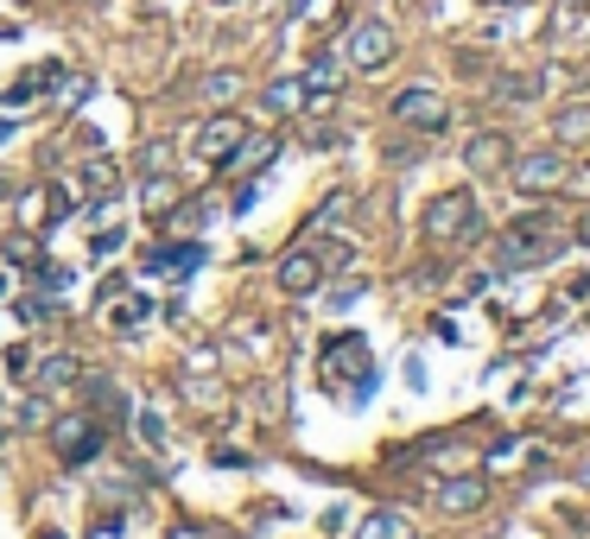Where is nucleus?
<instances>
[{"instance_id":"nucleus-1","label":"nucleus","mask_w":590,"mask_h":539,"mask_svg":"<svg viewBox=\"0 0 590 539\" xmlns=\"http://www.w3.org/2000/svg\"><path fill=\"white\" fill-rule=\"evenodd\" d=\"M558 248H565V229H558L553 216H527L515 229H502L495 260H502V267H533V260H553Z\"/></svg>"},{"instance_id":"nucleus-2","label":"nucleus","mask_w":590,"mask_h":539,"mask_svg":"<svg viewBox=\"0 0 590 539\" xmlns=\"http://www.w3.org/2000/svg\"><path fill=\"white\" fill-rule=\"evenodd\" d=\"M419 222H426V235H432V242H470V235L482 229L477 197H470V191H444V197H432Z\"/></svg>"},{"instance_id":"nucleus-3","label":"nucleus","mask_w":590,"mask_h":539,"mask_svg":"<svg viewBox=\"0 0 590 539\" xmlns=\"http://www.w3.org/2000/svg\"><path fill=\"white\" fill-rule=\"evenodd\" d=\"M242 140H248V121L222 108V114H210V121L197 127V140H190V146H197V159H204V166H229V152H235Z\"/></svg>"},{"instance_id":"nucleus-4","label":"nucleus","mask_w":590,"mask_h":539,"mask_svg":"<svg viewBox=\"0 0 590 539\" xmlns=\"http://www.w3.org/2000/svg\"><path fill=\"white\" fill-rule=\"evenodd\" d=\"M343 51H349L356 71H381V64L394 58V26H388V20H362V26H349V45H343Z\"/></svg>"},{"instance_id":"nucleus-5","label":"nucleus","mask_w":590,"mask_h":539,"mask_svg":"<svg viewBox=\"0 0 590 539\" xmlns=\"http://www.w3.org/2000/svg\"><path fill=\"white\" fill-rule=\"evenodd\" d=\"M324 375H356V394H369L374 388L369 343H362V336H331V343H324Z\"/></svg>"},{"instance_id":"nucleus-6","label":"nucleus","mask_w":590,"mask_h":539,"mask_svg":"<svg viewBox=\"0 0 590 539\" xmlns=\"http://www.w3.org/2000/svg\"><path fill=\"white\" fill-rule=\"evenodd\" d=\"M273 286L286 292V298H311V292L324 286V260H318V248L280 254V273H273Z\"/></svg>"},{"instance_id":"nucleus-7","label":"nucleus","mask_w":590,"mask_h":539,"mask_svg":"<svg viewBox=\"0 0 590 539\" xmlns=\"http://www.w3.org/2000/svg\"><path fill=\"white\" fill-rule=\"evenodd\" d=\"M394 121H406V127H426V134H432V127H444V121H451V102H444L439 89H401V96H394Z\"/></svg>"},{"instance_id":"nucleus-8","label":"nucleus","mask_w":590,"mask_h":539,"mask_svg":"<svg viewBox=\"0 0 590 539\" xmlns=\"http://www.w3.org/2000/svg\"><path fill=\"white\" fill-rule=\"evenodd\" d=\"M51 444H58L64 464H89V457H102V431L89 426L83 413H76V419H58V426H51Z\"/></svg>"},{"instance_id":"nucleus-9","label":"nucleus","mask_w":590,"mask_h":539,"mask_svg":"<svg viewBox=\"0 0 590 539\" xmlns=\"http://www.w3.org/2000/svg\"><path fill=\"white\" fill-rule=\"evenodd\" d=\"M71 210H76V191H71V184H38L20 216H26L33 229H58V222H64Z\"/></svg>"},{"instance_id":"nucleus-10","label":"nucleus","mask_w":590,"mask_h":539,"mask_svg":"<svg viewBox=\"0 0 590 539\" xmlns=\"http://www.w3.org/2000/svg\"><path fill=\"white\" fill-rule=\"evenodd\" d=\"M565 179H571V172H565L558 152H527V159L515 166V184H520V191H533V197H540V191H558Z\"/></svg>"},{"instance_id":"nucleus-11","label":"nucleus","mask_w":590,"mask_h":539,"mask_svg":"<svg viewBox=\"0 0 590 539\" xmlns=\"http://www.w3.org/2000/svg\"><path fill=\"white\" fill-rule=\"evenodd\" d=\"M197 260H204V248H197V242H159V248H147V273L190 280V273H197Z\"/></svg>"},{"instance_id":"nucleus-12","label":"nucleus","mask_w":590,"mask_h":539,"mask_svg":"<svg viewBox=\"0 0 590 539\" xmlns=\"http://www.w3.org/2000/svg\"><path fill=\"white\" fill-rule=\"evenodd\" d=\"M64 76V64H38V71H26V76H13V83H0V102L7 108H26L38 96V89H51Z\"/></svg>"},{"instance_id":"nucleus-13","label":"nucleus","mask_w":590,"mask_h":539,"mask_svg":"<svg viewBox=\"0 0 590 539\" xmlns=\"http://www.w3.org/2000/svg\"><path fill=\"white\" fill-rule=\"evenodd\" d=\"M508 159H515V152H508V140H502V134H477V140L464 146V166H470L477 179H489V172H502Z\"/></svg>"},{"instance_id":"nucleus-14","label":"nucleus","mask_w":590,"mask_h":539,"mask_svg":"<svg viewBox=\"0 0 590 539\" xmlns=\"http://www.w3.org/2000/svg\"><path fill=\"white\" fill-rule=\"evenodd\" d=\"M114 191H121V166L96 152V159L83 166V197H89V204H114Z\"/></svg>"},{"instance_id":"nucleus-15","label":"nucleus","mask_w":590,"mask_h":539,"mask_svg":"<svg viewBox=\"0 0 590 539\" xmlns=\"http://www.w3.org/2000/svg\"><path fill=\"white\" fill-rule=\"evenodd\" d=\"M76 375H83V362H76V356H45L33 368V394H58V388L76 381Z\"/></svg>"},{"instance_id":"nucleus-16","label":"nucleus","mask_w":590,"mask_h":539,"mask_svg":"<svg viewBox=\"0 0 590 539\" xmlns=\"http://www.w3.org/2000/svg\"><path fill=\"white\" fill-rule=\"evenodd\" d=\"M482 495H489L482 476H457V482H444L439 489V507L444 514H470V507H482Z\"/></svg>"},{"instance_id":"nucleus-17","label":"nucleus","mask_w":590,"mask_h":539,"mask_svg":"<svg viewBox=\"0 0 590 539\" xmlns=\"http://www.w3.org/2000/svg\"><path fill=\"white\" fill-rule=\"evenodd\" d=\"M152 318V298L147 292H127V298H121V305H109V323H114V336H134V330H140V323Z\"/></svg>"},{"instance_id":"nucleus-18","label":"nucleus","mask_w":590,"mask_h":539,"mask_svg":"<svg viewBox=\"0 0 590 539\" xmlns=\"http://www.w3.org/2000/svg\"><path fill=\"white\" fill-rule=\"evenodd\" d=\"M267 159H280V134H260V140H242L235 152H229V166H242V172H248V166H267ZM229 166H222V172H229Z\"/></svg>"},{"instance_id":"nucleus-19","label":"nucleus","mask_w":590,"mask_h":539,"mask_svg":"<svg viewBox=\"0 0 590 539\" xmlns=\"http://www.w3.org/2000/svg\"><path fill=\"white\" fill-rule=\"evenodd\" d=\"M356 539H413V527H406L401 514H388V507H381V514H369V520L356 527Z\"/></svg>"},{"instance_id":"nucleus-20","label":"nucleus","mask_w":590,"mask_h":539,"mask_svg":"<svg viewBox=\"0 0 590 539\" xmlns=\"http://www.w3.org/2000/svg\"><path fill=\"white\" fill-rule=\"evenodd\" d=\"M0 260H20V267H33V260H38V235H33V229H13V235H0Z\"/></svg>"},{"instance_id":"nucleus-21","label":"nucleus","mask_w":590,"mask_h":539,"mask_svg":"<svg viewBox=\"0 0 590 539\" xmlns=\"http://www.w3.org/2000/svg\"><path fill=\"white\" fill-rule=\"evenodd\" d=\"M298 102H305V83H293V76H280V83L267 89V108H273V114H293Z\"/></svg>"},{"instance_id":"nucleus-22","label":"nucleus","mask_w":590,"mask_h":539,"mask_svg":"<svg viewBox=\"0 0 590 539\" xmlns=\"http://www.w3.org/2000/svg\"><path fill=\"white\" fill-rule=\"evenodd\" d=\"M553 134L558 140H590V108H565L553 121Z\"/></svg>"},{"instance_id":"nucleus-23","label":"nucleus","mask_w":590,"mask_h":539,"mask_svg":"<svg viewBox=\"0 0 590 539\" xmlns=\"http://www.w3.org/2000/svg\"><path fill=\"white\" fill-rule=\"evenodd\" d=\"M197 89H204L210 102H229V96L242 89V76H235V71H210V76H204V83H197Z\"/></svg>"},{"instance_id":"nucleus-24","label":"nucleus","mask_w":590,"mask_h":539,"mask_svg":"<svg viewBox=\"0 0 590 539\" xmlns=\"http://www.w3.org/2000/svg\"><path fill=\"white\" fill-rule=\"evenodd\" d=\"M172 204H179V191H172V179H147V210H152V216H165Z\"/></svg>"},{"instance_id":"nucleus-25","label":"nucleus","mask_w":590,"mask_h":539,"mask_svg":"<svg viewBox=\"0 0 590 539\" xmlns=\"http://www.w3.org/2000/svg\"><path fill=\"white\" fill-rule=\"evenodd\" d=\"M33 280H38L45 292H64V286H71V273H64L58 260H33Z\"/></svg>"},{"instance_id":"nucleus-26","label":"nucleus","mask_w":590,"mask_h":539,"mask_svg":"<svg viewBox=\"0 0 590 539\" xmlns=\"http://www.w3.org/2000/svg\"><path fill=\"white\" fill-rule=\"evenodd\" d=\"M58 318V298H20V323H45Z\"/></svg>"},{"instance_id":"nucleus-27","label":"nucleus","mask_w":590,"mask_h":539,"mask_svg":"<svg viewBox=\"0 0 590 539\" xmlns=\"http://www.w3.org/2000/svg\"><path fill=\"white\" fill-rule=\"evenodd\" d=\"M495 89H502L508 102H533V89H540V83H533V76H502Z\"/></svg>"},{"instance_id":"nucleus-28","label":"nucleus","mask_w":590,"mask_h":539,"mask_svg":"<svg viewBox=\"0 0 590 539\" xmlns=\"http://www.w3.org/2000/svg\"><path fill=\"white\" fill-rule=\"evenodd\" d=\"M7 375H13V381L33 375V343H13V350H7Z\"/></svg>"},{"instance_id":"nucleus-29","label":"nucleus","mask_w":590,"mask_h":539,"mask_svg":"<svg viewBox=\"0 0 590 539\" xmlns=\"http://www.w3.org/2000/svg\"><path fill=\"white\" fill-rule=\"evenodd\" d=\"M165 166H172V146H159V140H152L147 152H140V172H147V179H159Z\"/></svg>"},{"instance_id":"nucleus-30","label":"nucleus","mask_w":590,"mask_h":539,"mask_svg":"<svg viewBox=\"0 0 590 539\" xmlns=\"http://www.w3.org/2000/svg\"><path fill=\"white\" fill-rule=\"evenodd\" d=\"M140 444L165 451V419H159V413H140Z\"/></svg>"},{"instance_id":"nucleus-31","label":"nucleus","mask_w":590,"mask_h":539,"mask_svg":"<svg viewBox=\"0 0 590 539\" xmlns=\"http://www.w3.org/2000/svg\"><path fill=\"white\" fill-rule=\"evenodd\" d=\"M114 248H121V229H96V242H89V254H102V260H109Z\"/></svg>"},{"instance_id":"nucleus-32","label":"nucleus","mask_w":590,"mask_h":539,"mask_svg":"<svg viewBox=\"0 0 590 539\" xmlns=\"http://www.w3.org/2000/svg\"><path fill=\"white\" fill-rule=\"evenodd\" d=\"M255 204H260V179H248L242 191H235V210H255Z\"/></svg>"},{"instance_id":"nucleus-33","label":"nucleus","mask_w":590,"mask_h":539,"mask_svg":"<svg viewBox=\"0 0 590 539\" xmlns=\"http://www.w3.org/2000/svg\"><path fill=\"white\" fill-rule=\"evenodd\" d=\"M571 191H578V197H590V166L578 172V179H571Z\"/></svg>"},{"instance_id":"nucleus-34","label":"nucleus","mask_w":590,"mask_h":539,"mask_svg":"<svg viewBox=\"0 0 590 539\" xmlns=\"http://www.w3.org/2000/svg\"><path fill=\"white\" fill-rule=\"evenodd\" d=\"M7 140H13V121H0V146H7Z\"/></svg>"},{"instance_id":"nucleus-35","label":"nucleus","mask_w":590,"mask_h":539,"mask_svg":"<svg viewBox=\"0 0 590 539\" xmlns=\"http://www.w3.org/2000/svg\"><path fill=\"white\" fill-rule=\"evenodd\" d=\"M0 298H7V273H0Z\"/></svg>"},{"instance_id":"nucleus-36","label":"nucleus","mask_w":590,"mask_h":539,"mask_svg":"<svg viewBox=\"0 0 590 539\" xmlns=\"http://www.w3.org/2000/svg\"><path fill=\"white\" fill-rule=\"evenodd\" d=\"M217 7H235V0H217Z\"/></svg>"},{"instance_id":"nucleus-37","label":"nucleus","mask_w":590,"mask_h":539,"mask_svg":"<svg viewBox=\"0 0 590 539\" xmlns=\"http://www.w3.org/2000/svg\"><path fill=\"white\" fill-rule=\"evenodd\" d=\"M45 539H64V534H45Z\"/></svg>"}]
</instances>
